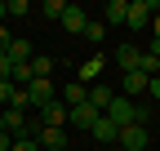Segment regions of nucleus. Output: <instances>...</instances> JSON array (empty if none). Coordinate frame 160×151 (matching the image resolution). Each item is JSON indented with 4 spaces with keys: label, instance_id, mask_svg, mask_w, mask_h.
Returning <instances> with one entry per match:
<instances>
[{
    "label": "nucleus",
    "instance_id": "ddd939ff",
    "mask_svg": "<svg viewBox=\"0 0 160 151\" xmlns=\"http://www.w3.org/2000/svg\"><path fill=\"white\" fill-rule=\"evenodd\" d=\"M89 134H93L98 142H116V138H120V129H116V124H111L107 116H98V120H93V129H89Z\"/></svg>",
    "mask_w": 160,
    "mask_h": 151
},
{
    "label": "nucleus",
    "instance_id": "f8f14e48",
    "mask_svg": "<svg viewBox=\"0 0 160 151\" xmlns=\"http://www.w3.org/2000/svg\"><path fill=\"white\" fill-rule=\"evenodd\" d=\"M125 18H129V0H111V5L102 9V22H107V27H116V22H125Z\"/></svg>",
    "mask_w": 160,
    "mask_h": 151
},
{
    "label": "nucleus",
    "instance_id": "423d86ee",
    "mask_svg": "<svg viewBox=\"0 0 160 151\" xmlns=\"http://www.w3.org/2000/svg\"><path fill=\"white\" fill-rule=\"evenodd\" d=\"M58 22H62V31H71V36H80V31H85V22H89V13L80 9V5H67V9H62V18H58Z\"/></svg>",
    "mask_w": 160,
    "mask_h": 151
},
{
    "label": "nucleus",
    "instance_id": "aec40b11",
    "mask_svg": "<svg viewBox=\"0 0 160 151\" xmlns=\"http://www.w3.org/2000/svg\"><path fill=\"white\" fill-rule=\"evenodd\" d=\"M5 5H9V18H27V13H31L27 0H5Z\"/></svg>",
    "mask_w": 160,
    "mask_h": 151
},
{
    "label": "nucleus",
    "instance_id": "5701e85b",
    "mask_svg": "<svg viewBox=\"0 0 160 151\" xmlns=\"http://www.w3.org/2000/svg\"><path fill=\"white\" fill-rule=\"evenodd\" d=\"M13 151H40L36 138H13Z\"/></svg>",
    "mask_w": 160,
    "mask_h": 151
},
{
    "label": "nucleus",
    "instance_id": "9b49d317",
    "mask_svg": "<svg viewBox=\"0 0 160 151\" xmlns=\"http://www.w3.org/2000/svg\"><path fill=\"white\" fill-rule=\"evenodd\" d=\"M89 80H102V53H93V58L80 62V85H89Z\"/></svg>",
    "mask_w": 160,
    "mask_h": 151
},
{
    "label": "nucleus",
    "instance_id": "a211bd4d",
    "mask_svg": "<svg viewBox=\"0 0 160 151\" xmlns=\"http://www.w3.org/2000/svg\"><path fill=\"white\" fill-rule=\"evenodd\" d=\"M80 36H85V40H93V45H102V36H107V22H102V18H89Z\"/></svg>",
    "mask_w": 160,
    "mask_h": 151
},
{
    "label": "nucleus",
    "instance_id": "7ed1b4c3",
    "mask_svg": "<svg viewBox=\"0 0 160 151\" xmlns=\"http://www.w3.org/2000/svg\"><path fill=\"white\" fill-rule=\"evenodd\" d=\"M58 98V89H53V80H31L27 85V102H31V111H40V107H49Z\"/></svg>",
    "mask_w": 160,
    "mask_h": 151
},
{
    "label": "nucleus",
    "instance_id": "0eeeda50",
    "mask_svg": "<svg viewBox=\"0 0 160 151\" xmlns=\"http://www.w3.org/2000/svg\"><path fill=\"white\" fill-rule=\"evenodd\" d=\"M138 93H147V76H142V71H125V80H120V98H138Z\"/></svg>",
    "mask_w": 160,
    "mask_h": 151
},
{
    "label": "nucleus",
    "instance_id": "f257e3e1",
    "mask_svg": "<svg viewBox=\"0 0 160 151\" xmlns=\"http://www.w3.org/2000/svg\"><path fill=\"white\" fill-rule=\"evenodd\" d=\"M156 13H160V0H129V18H125V27L142 31V27H151Z\"/></svg>",
    "mask_w": 160,
    "mask_h": 151
},
{
    "label": "nucleus",
    "instance_id": "39448f33",
    "mask_svg": "<svg viewBox=\"0 0 160 151\" xmlns=\"http://www.w3.org/2000/svg\"><path fill=\"white\" fill-rule=\"evenodd\" d=\"M116 142L125 147V151H147V142H151V138H147V129H142V124H125Z\"/></svg>",
    "mask_w": 160,
    "mask_h": 151
},
{
    "label": "nucleus",
    "instance_id": "c756f323",
    "mask_svg": "<svg viewBox=\"0 0 160 151\" xmlns=\"http://www.w3.org/2000/svg\"><path fill=\"white\" fill-rule=\"evenodd\" d=\"M0 134H5V111H0Z\"/></svg>",
    "mask_w": 160,
    "mask_h": 151
},
{
    "label": "nucleus",
    "instance_id": "6ab92c4d",
    "mask_svg": "<svg viewBox=\"0 0 160 151\" xmlns=\"http://www.w3.org/2000/svg\"><path fill=\"white\" fill-rule=\"evenodd\" d=\"M62 0H45V5H40V13H45V18H53V22H58V18H62Z\"/></svg>",
    "mask_w": 160,
    "mask_h": 151
},
{
    "label": "nucleus",
    "instance_id": "393cba45",
    "mask_svg": "<svg viewBox=\"0 0 160 151\" xmlns=\"http://www.w3.org/2000/svg\"><path fill=\"white\" fill-rule=\"evenodd\" d=\"M9 71H13V62L5 58V53H0V80H9Z\"/></svg>",
    "mask_w": 160,
    "mask_h": 151
},
{
    "label": "nucleus",
    "instance_id": "f3484780",
    "mask_svg": "<svg viewBox=\"0 0 160 151\" xmlns=\"http://www.w3.org/2000/svg\"><path fill=\"white\" fill-rule=\"evenodd\" d=\"M85 93H89V85L71 80V85H62V102H67V107H80V102H85Z\"/></svg>",
    "mask_w": 160,
    "mask_h": 151
},
{
    "label": "nucleus",
    "instance_id": "412c9836",
    "mask_svg": "<svg viewBox=\"0 0 160 151\" xmlns=\"http://www.w3.org/2000/svg\"><path fill=\"white\" fill-rule=\"evenodd\" d=\"M147 120H151V107H147V102H133V124L147 129Z\"/></svg>",
    "mask_w": 160,
    "mask_h": 151
},
{
    "label": "nucleus",
    "instance_id": "dca6fc26",
    "mask_svg": "<svg viewBox=\"0 0 160 151\" xmlns=\"http://www.w3.org/2000/svg\"><path fill=\"white\" fill-rule=\"evenodd\" d=\"M5 58H9V62H31V40H9Z\"/></svg>",
    "mask_w": 160,
    "mask_h": 151
},
{
    "label": "nucleus",
    "instance_id": "2eb2a0df",
    "mask_svg": "<svg viewBox=\"0 0 160 151\" xmlns=\"http://www.w3.org/2000/svg\"><path fill=\"white\" fill-rule=\"evenodd\" d=\"M31 76H36V80H49V76H53V58H49V53H31Z\"/></svg>",
    "mask_w": 160,
    "mask_h": 151
},
{
    "label": "nucleus",
    "instance_id": "c85d7f7f",
    "mask_svg": "<svg viewBox=\"0 0 160 151\" xmlns=\"http://www.w3.org/2000/svg\"><path fill=\"white\" fill-rule=\"evenodd\" d=\"M5 18H9V5H5V0H0V27H5Z\"/></svg>",
    "mask_w": 160,
    "mask_h": 151
},
{
    "label": "nucleus",
    "instance_id": "bb28decb",
    "mask_svg": "<svg viewBox=\"0 0 160 151\" xmlns=\"http://www.w3.org/2000/svg\"><path fill=\"white\" fill-rule=\"evenodd\" d=\"M0 151H13V138L9 134H0Z\"/></svg>",
    "mask_w": 160,
    "mask_h": 151
},
{
    "label": "nucleus",
    "instance_id": "20e7f679",
    "mask_svg": "<svg viewBox=\"0 0 160 151\" xmlns=\"http://www.w3.org/2000/svg\"><path fill=\"white\" fill-rule=\"evenodd\" d=\"M67 116H71V107H67L62 98H53L49 107H40V124H45V129H62Z\"/></svg>",
    "mask_w": 160,
    "mask_h": 151
},
{
    "label": "nucleus",
    "instance_id": "cd10ccee",
    "mask_svg": "<svg viewBox=\"0 0 160 151\" xmlns=\"http://www.w3.org/2000/svg\"><path fill=\"white\" fill-rule=\"evenodd\" d=\"M151 40H160V13L151 18Z\"/></svg>",
    "mask_w": 160,
    "mask_h": 151
},
{
    "label": "nucleus",
    "instance_id": "1a4fd4ad",
    "mask_svg": "<svg viewBox=\"0 0 160 151\" xmlns=\"http://www.w3.org/2000/svg\"><path fill=\"white\" fill-rule=\"evenodd\" d=\"M98 116H102V111H93L89 102H80V107H71V116H67V120H71V124H80V129H93V120H98Z\"/></svg>",
    "mask_w": 160,
    "mask_h": 151
},
{
    "label": "nucleus",
    "instance_id": "b1692460",
    "mask_svg": "<svg viewBox=\"0 0 160 151\" xmlns=\"http://www.w3.org/2000/svg\"><path fill=\"white\" fill-rule=\"evenodd\" d=\"M147 93H151L156 102H160V76H151V80H147Z\"/></svg>",
    "mask_w": 160,
    "mask_h": 151
},
{
    "label": "nucleus",
    "instance_id": "f03ea898",
    "mask_svg": "<svg viewBox=\"0 0 160 151\" xmlns=\"http://www.w3.org/2000/svg\"><path fill=\"white\" fill-rule=\"evenodd\" d=\"M102 116L116 124V129H125V124H133V98H120V93H116V98L107 102V111H102Z\"/></svg>",
    "mask_w": 160,
    "mask_h": 151
},
{
    "label": "nucleus",
    "instance_id": "6e6552de",
    "mask_svg": "<svg viewBox=\"0 0 160 151\" xmlns=\"http://www.w3.org/2000/svg\"><path fill=\"white\" fill-rule=\"evenodd\" d=\"M40 151H67V134L62 129H40Z\"/></svg>",
    "mask_w": 160,
    "mask_h": 151
},
{
    "label": "nucleus",
    "instance_id": "4468645a",
    "mask_svg": "<svg viewBox=\"0 0 160 151\" xmlns=\"http://www.w3.org/2000/svg\"><path fill=\"white\" fill-rule=\"evenodd\" d=\"M138 53H142V49L120 45V49H116V67H120V71H138Z\"/></svg>",
    "mask_w": 160,
    "mask_h": 151
},
{
    "label": "nucleus",
    "instance_id": "9d476101",
    "mask_svg": "<svg viewBox=\"0 0 160 151\" xmlns=\"http://www.w3.org/2000/svg\"><path fill=\"white\" fill-rule=\"evenodd\" d=\"M116 98V93L107 89V85H89V93H85V102L93 107V111H107V102Z\"/></svg>",
    "mask_w": 160,
    "mask_h": 151
},
{
    "label": "nucleus",
    "instance_id": "a878e982",
    "mask_svg": "<svg viewBox=\"0 0 160 151\" xmlns=\"http://www.w3.org/2000/svg\"><path fill=\"white\" fill-rule=\"evenodd\" d=\"M9 40H13V36H9L5 27H0V53H5V49H9Z\"/></svg>",
    "mask_w": 160,
    "mask_h": 151
},
{
    "label": "nucleus",
    "instance_id": "4be33fe9",
    "mask_svg": "<svg viewBox=\"0 0 160 151\" xmlns=\"http://www.w3.org/2000/svg\"><path fill=\"white\" fill-rule=\"evenodd\" d=\"M13 93H18V89H13V85H9V80H0V111H5V107H9V102H13Z\"/></svg>",
    "mask_w": 160,
    "mask_h": 151
}]
</instances>
